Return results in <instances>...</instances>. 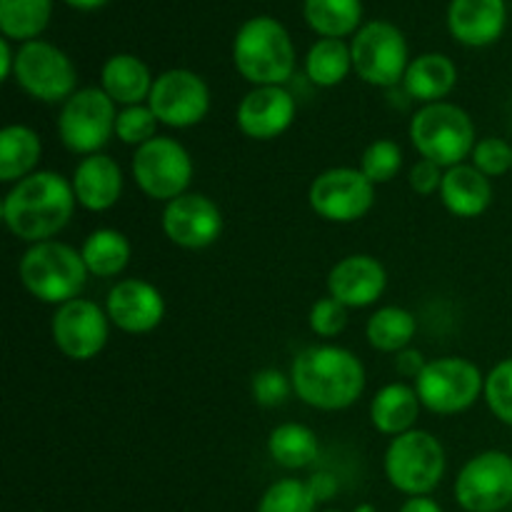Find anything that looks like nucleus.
<instances>
[{
	"instance_id": "f257e3e1",
	"label": "nucleus",
	"mask_w": 512,
	"mask_h": 512,
	"mask_svg": "<svg viewBox=\"0 0 512 512\" xmlns=\"http://www.w3.org/2000/svg\"><path fill=\"white\" fill-rule=\"evenodd\" d=\"M73 183L55 170H38L5 193L0 215L15 238L23 243L53 240L75 213Z\"/></svg>"
},
{
	"instance_id": "f03ea898",
	"label": "nucleus",
	"mask_w": 512,
	"mask_h": 512,
	"mask_svg": "<svg viewBox=\"0 0 512 512\" xmlns=\"http://www.w3.org/2000/svg\"><path fill=\"white\" fill-rule=\"evenodd\" d=\"M290 380L305 405L335 413L358 403L365 390V368L348 348L310 345L295 355Z\"/></svg>"
},
{
	"instance_id": "7ed1b4c3",
	"label": "nucleus",
	"mask_w": 512,
	"mask_h": 512,
	"mask_svg": "<svg viewBox=\"0 0 512 512\" xmlns=\"http://www.w3.org/2000/svg\"><path fill=\"white\" fill-rule=\"evenodd\" d=\"M233 63L255 88L285 85L295 73V45L280 20L255 15L245 20L233 40Z\"/></svg>"
},
{
	"instance_id": "20e7f679",
	"label": "nucleus",
	"mask_w": 512,
	"mask_h": 512,
	"mask_svg": "<svg viewBox=\"0 0 512 512\" xmlns=\"http://www.w3.org/2000/svg\"><path fill=\"white\" fill-rule=\"evenodd\" d=\"M18 275L23 288L35 300L48 305H63L80 298L88 283V268L83 263L80 250L60 240L30 245L18 265Z\"/></svg>"
},
{
	"instance_id": "39448f33",
	"label": "nucleus",
	"mask_w": 512,
	"mask_h": 512,
	"mask_svg": "<svg viewBox=\"0 0 512 512\" xmlns=\"http://www.w3.org/2000/svg\"><path fill=\"white\" fill-rule=\"evenodd\" d=\"M410 143L420 158H428L448 170L463 165L475 148V123L460 105L430 103L420 105L410 120Z\"/></svg>"
},
{
	"instance_id": "423d86ee",
	"label": "nucleus",
	"mask_w": 512,
	"mask_h": 512,
	"mask_svg": "<svg viewBox=\"0 0 512 512\" xmlns=\"http://www.w3.org/2000/svg\"><path fill=\"white\" fill-rule=\"evenodd\" d=\"M445 448L428 430H408L390 440L385 450V475L408 498L430 495L445 475Z\"/></svg>"
},
{
	"instance_id": "0eeeda50",
	"label": "nucleus",
	"mask_w": 512,
	"mask_h": 512,
	"mask_svg": "<svg viewBox=\"0 0 512 512\" xmlns=\"http://www.w3.org/2000/svg\"><path fill=\"white\" fill-rule=\"evenodd\" d=\"M415 390L423 403L435 415H458L478 403L485 390V375L468 358L448 355V358L428 360L423 373L415 380Z\"/></svg>"
},
{
	"instance_id": "6e6552de",
	"label": "nucleus",
	"mask_w": 512,
	"mask_h": 512,
	"mask_svg": "<svg viewBox=\"0 0 512 512\" xmlns=\"http://www.w3.org/2000/svg\"><path fill=\"white\" fill-rule=\"evenodd\" d=\"M353 70L360 80L375 88H395L408 70V40L390 20H370L360 25L350 43Z\"/></svg>"
},
{
	"instance_id": "1a4fd4ad",
	"label": "nucleus",
	"mask_w": 512,
	"mask_h": 512,
	"mask_svg": "<svg viewBox=\"0 0 512 512\" xmlns=\"http://www.w3.org/2000/svg\"><path fill=\"white\" fill-rule=\"evenodd\" d=\"M130 170H133L135 185L150 200L170 203V200L188 193L195 168L193 158L183 143H178L170 135H158V138L135 148Z\"/></svg>"
},
{
	"instance_id": "9d476101",
	"label": "nucleus",
	"mask_w": 512,
	"mask_h": 512,
	"mask_svg": "<svg viewBox=\"0 0 512 512\" xmlns=\"http://www.w3.org/2000/svg\"><path fill=\"white\" fill-rule=\"evenodd\" d=\"M13 78L23 93L40 103H65L78 93V70L73 60L48 40L20 43Z\"/></svg>"
},
{
	"instance_id": "9b49d317",
	"label": "nucleus",
	"mask_w": 512,
	"mask_h": 512,
	"mask_svg": "<svg viewBox=\"0 0 512 512\" xmlns=\"http://www.w3.org/2000/svg\"><path fill=\"white\" fill-rule=\"evenodd\" d=\"M118 108L103 88H80L60 108L58 135L75 155L100 153L115 135Z\"/></svg>"
},
{
	"instance_id": "f8f14e48",
	"label": "nucleus",
	"mask_w": 512,
	"mask_h": 512,
	"mask_svg": "<svg viewBox=\"0 0 512 512\" xmlns=\"http://www.w3.org/2000/svg\"><path fill=\"white\" fill-rule=\"evenodd\" d=\"M308 200L313 213L328 223H355L375 205V183L360 168H330L315 175Z\"/></svg>"
},
{
	"instance_id": "ddd939ff",
	"label": "nucleus",
	"mask_w": 512,
	"mask_h": 512,
	"mask_svg": "<svg viewBox=\"0 0 512 512\" xmlns=\"http://www.w3.org/2000/svg\"><path fill=\"white\" fill-rule=\"evenodd\" d=\"M455 500L465 512H503L512 503V455L485 450L460 470Z\"/></svg>"
},
{
	"instance_id": "4468645a",
	"label": "nucleus",
	"mask_w": 512,
	"mask_h": 512,
	"mask_svg": "<svg viewBox=\"0 0 512 512\" xmlns=\"http://www.w3.org/2000/svg\"><path fill=\"white\" fill-rule=\"evenodd\" d=\"M148 105L160 125L180 130L193 128L208 115L210 88L193 70L170 68L155 78Z\"/></svg>"
},
{
	"instance_id": "2eb2a0df",
	"label": "nucleus",
	"mask_w": 512,
	"mask_h": 512,
	"mask_svg": "<svg viewBox=\"0 0 512 512\" xmlns=\"http://www.w3.org/2000/svg\"><path fill=\"white\" fill-rule=\"evenodd\" d=\"M53 343L65 358L93 360L105 348L110 335V318L105 308L88 298H75L55 308L50 320Z\"/></svg>"
},
{
	"instance_id": "dca6fc26",
	"label": "nucleus",
	"mask_w": 512,
	"mask_h": 512,
	"mask_svg": "<svg viewBox=\"0 0 512 512\" xmlns=\"http://www.w3.org/2000/svg\"><path fill=\"white\" fill-rule=\"evenodd\" d=\"M163 233L178 248H210L223 235V213L208 195L185 193L165 203Z\"/></svg>"
},
{
	"instance_id": "f3484780",
	"label": "nucleus",
	"mask_w": 512,
	"mask_h": 512,
	"mask_svg": "<svg viewBox=\"0 0 512 512\" xmlns=\"http://www.w3.org/2000/svg\"><path fill=\"white\" fill-rule=\"evenodd\" d=\"M105 313L110 323L123 333L145 335L163 323L165 298L148 280L125 278L110 288L105 298Z\"/></svg>"
},
{
	"instance_id": "a211bd4d",
	"label": "nucleus",
	"mask_w": 512,
	"mask_h": 512,
	"mask_svg": "<svg viewBox=\"0 0 512 512\" xmlns=\"http://www.w3.org/2000/svg\"><path fill=\"white\" fill-rule=\"evenodd\" d=\"M298 103L285 85H260L238 105V128L250 140H275L293 125Z\"/></svg>"
},
{
	"instance_id": "6ab92c4d",
	"label": "nucleus",
	"mask_w": 512,
	"mask_h": 512,
	"mask_svg": "<svg viewBox=\"0 0 512 512\" xmlns=\"http://www.w3.org/2000/svg\"><path fill=\"white\" fill-rule=\"evenodd\" d=\"M388 288L383 263L368 253H355L338 260L328 275V295L345 308H368L378 303Z\"/></svg>"
},
{
	"instance_id": "aec40b11",
	"label": "nucleus",
	"mask_w": 512,
	"mask_h": 512,
	"mask_svg": "<svg viewBox=\"0 0 512 512\" xmlns=\"http://www.w3.org/2000/svg\"><path fill=\"white\" fill-rule=\"evenodd\" d=\"M508 8L505 0H450L448 28L458 43L485 48L503 35Z\"/></svg>"
},
{
	"instance_id": "412c9836",
	"label": "nucleus",
	"mask_w": 512,
	"mask_h": 512,
	"mask_svg": "<svg viewBox=\"0 0 512 512\" xmlns=\"http://www.w3.org/2000/svg\"><path fill=\"white\" fill-rule=\"evenodd\" d=\"M73 193L78 205L90 213H105L123 195V170L105 153L88 155L73 170Z\"/></svg>"
},
{
	"instance_id": "4be33fe9",
	"label": "nucleus",
	"mask_w": 512,
	"mask_h": 512,
	"mask_svg": "<svg viewBox=\"0 0 512 512\" xmlns=\"http://www.w3.org/2000/svg\"><path fill=\"white\" fill-rule=\"evenodd\" d=\"M440 200L455 218H480L493 203V183L473 163L445 170Z\"/></svg>"
},
{
	"instance_id": "5701e85b",
	"label": "nucleus",
	"mask_w": 512,
	"mask_h": 512,
	"mask_svg": "<svg viewBox=\"0 0 512 512\" xmlns=\"http://www.w3.org/2000/svg\"><path fill=\"white\" fill-rule=\"evenodd\" d=\"M155 78L150 68L133 53H115L105 60L100 70V88L113 98L115 105H143L148 103Z\"/></svg>"
},
{
	"instance_id": "b1692460",
	"label": "nucleus",
	"mask_w": 512,
	"mask_h": 512,
	"mask_svg": "<svg viewBox=\"0 0 512 512\" xmlns=\"http://www.w3.org/2000/svg\"><path fill=\"white\" fill-rule=\"evenodd\" d=\"M458 83V68L443 53H423L410 60L403 78V90L418 103H443Z\"/></svg>"
},
{
	"instance_id": "393cba45",
	"label": "nucleus",
	"mask_w": 512,
	"mask_h": 512,
	"mask_svg": "<svg viewBox=\"0 0 512 512\" xmlns=\"http://www.w3.org/2000/svg\"><path fill=\"white\" fill-rule=\"evenodd\" d=\"M420 403L415 385L408 383H388L375 393L370 403V423L378 433L398 438V435L415 430L420 418Z\"/></svg>"
},
{
	"instance_id": "a878e982",
	"label": "nucleus",
	"mask_w": 512,
	"mask_h": 512,
	"mask_svg": "<svg viewBox=\"0 0 512 512\" xmlns=\"http://www.w3.org/2000/svg\"><path fill=\"white\" fill-rule=\"evenodd\" d=\"M43 143L40 135L28 125H5L0 130V183H20L28 175L38 173Z\"/></svg>"
},
{
	"instance_id": "bb28decb",
	"label": "nucleus",
	"mask_w": 512,
	"mask_h": 512,
	"mask_svg": "<svg viewBox=\"0 0 512 512\" xmlns=\"http://www.w3.org/2000/svg\"><path fill=\"white\" fill-rule=\"evenodd\" d=\"M130 243L120 230L115 228H98L85 238L80 255L95 278H115L123 273L130 263Z\"/></svg>"
},
{
	"instance_id": "cd10ccee",
	"label": "nucleus",
	"mask_w": 512,
	"mask_h": 512,
	"mask_svg": "<svg viewBox=\"0 0 512 512\" xmlns=\"http://www.w3.org/2000/svg\"><path fill=\"white\" fill-rule=\"evenodd\" d=\"M268 453L275 465L285 470L308 468L318 460V435L303 423H280L268 438Z\"/></svg>"
},
{
	"instance_id": "c85d7f7f",
	"label": "nucleus",
	"mask_w": 512,
	"mask_h": 512,
	"mask_svg": "<svg viewBox=\"0 0 512 512\" xmlns=\"http://www.w3.org/2000/svg\"><path fill=\"white\" fill-rule=\"evenodd\" d=\"M415 333H418V320L400 305H385L375 310L365 325V338L380 353L398 355L400 350L410 348Z\"/></svg>"
},
{
	"instance_id": "c756f323",
	"label": "nucleus",
	"mask_w": 512,
	"mask_h": 512,
	"mask_svg": "<svg viewBox=\"0 0 512 512\" xmlns=\"http://www.w3.org/2000/svg\"><path fill=\"white\" fill-rule=\"evenodd\" d=\"M303 15L320 38L343 40L360 30L363 0H303Z\"/></svg>"
},
{
	"instance_id": "7c9ffc66",
	"label": "nucleus",
	"mask_w": 512,
	"mask_h": 512,
	"mask_svg": "<svg viewBox=\"0 0 512 512\" xmlns=\"http://www.w3.org/2000/svg\"><path fill=\"white\" fill-rule=\"evenodd\" d=\"M353 70L350 45L340 38H320L305 55V75L318 88H335Z\"/></svg>"
},
{
	"instance_id": "2f4dec72",
	"label": "nucleus",
	"mask_w": 512,
	"mask_h": 512,
	"mask_svg": "<svg viewBox=\"0 0 512 512\" xmlns=\"http://www.w3.org/2000/svg\"><path fill=\"white\" fill-rule=\"evenodd\" d=\"M53 0H0V30L3 38L28 43L48 28Z\"/></svg>"
},
{
	"instance_id": "473e14b6",
	"label": "nucleus",
	"mask_w": 512,
	"mask_h": 512,
	"mask_svg": "<svg viewBox=\"0 0 512 512\" xmlns=\"http://www.w3.org/2000/svg\"><path fill=\"white\" fill-rule=\"evenodd\" d=\"M318 498L308 480L285 478L270 485L258 503V512H315Z\"/></svg>"
},
{
	"instance_id": "72a5a7b5",
	"label": "nucleus",
	"mask_w": 512,
	"mask_h": 512,
	"mask_svg": "<svg viewBox=\"0 0 512 512\" xmlns=\"http://www.w3.org/2000/svg\"><path fill=\"white\" fill-rule=\"evenodd\" d=\"M403 168V148L390 138H378L365 148L360 158V170L368 175L370 183H390Z\"/></svg>"
},
{
	"instance_id": "f704fd0d",
	"label": "nucleus",
	"mask_w": 512,
	"mask_h": 512,
	"mask_svg": "<svg viewBox=\"0 0 512 512\" xmlns=\"http://www.w3.org/2000/svg\"><path fill=\"white\" fill-rule=\"evenodd\" d=\"M160 120L150 110L148 103L143 105H128V108L118 110V120H115V135L123 140L125 145H145L148 140L158 138Z\"/></svg>"
},
{
	"instance_id": "c9c22d12",
	"label": "nucleus",
	"mask_w": 512,
	"mask_h": 512,
	"mask_svg": "<svg viewBox=\"0 0 512 512\" xmlns=\"http://www.w3.org/2000/svg\"><path fill=\"white\" fill-rule=\"evenodd\" d=\"M483 398L490 413L512 428V358L498 363L485 375Z\"/></svg>"
},
{
	"instance_id": "e433bc0d",
	"label": "nucleus",
	"mask_w": 512,
	"mask_h": 512,
	"mask_svg": "<svg viewBox=\"0 0 512 512\" xmlns=\"http://www.w3.org/2000/svg\"><path fill=\"white\" fill-rule=\"evenodd\" d=\"M470 163L488 178H500L512 170V145L508 140L495 138V135L478 140L473 155H470Z\"/></svg>"
},
{
	"instance_id": "4c0bfd02",
	"label": "nucleus",
	"mask_w": 512,
	"mask_h": 512,
	"mask_svg": "<svg viewBox=\"0 0 512 512\" xmlns=\"http://www.w3.org/2000/svg\"><path fill=\"white\" fill-rule=\"evenodd\" d=\"M348 310L343 303H338L335 298H320L315 300L313 308H310L308 323L318 338H338L345 328H348Z\"/></svg>"
},
{
	"instance_id": "58836bf2",
	"label": "nucleus",
	"mask_w": 512,
	"mask_h": 512,
	"mask_svg": "<svg viewBox=\"0 0 512 512\" xmlns=\"http://www.w3.org/2000/svg\"><path fill=\"white\" fill-rule=\"evenodd\" d=\"M250 390H253L255 403L263 405V408H278V405H283L290 398V393H295L293 380L285 373H280L278 368L258 370L253 375Z\"/></svg>"
},
{
	"instance_id": "ea45409f",
	"label": "nucleus",
	"mask_w": 512,
	"mask_h": 512,
	"mask_svg": "<svg viewBox=\"0 0 512 512\" xmlns=\"http://www.w3.org/2000/svg\"><path fill=\"white\" fill-rule=\"evenodd\" d=\"M445 170L438 163L428 158H420L418 163L410 168V188L418 195H435L440 193V185H443Z\"/></svg>"
},
{
	"instance_id": "a19ab883",
	"label": "nucleus",
	"mask_w": 512,
	"mask_h": 512,
	"mask_svg": "<svg viewBox=\"0 0 512 512\" xmlns=\"http://www.w3.org/2000/svg\"><path fill=\"white\" fill-rule=\"evenodd\" d=\"M425 365H428V360H425V355L420 353V350L405 348L395 355V370H398L403 378L418 380V375L423 373Z\"/></svg>"
},
{
	"instance_id": "79ce46f5",
	"label": "nucleus",
	"mask_w": 512,
	"mask_h": 512,
	"mask_svg": "<svg viewBox=\"0 0 512 512\" xmlns=\"http://www.w3.org/2000/svg\"><path fill=\"white\" fill-rule=\"evenodd\" d=\"M310 490L318 498V503H325V500H333V495L338 493V480L330 473H315L313 478L308 480Z\"/></svg>"
},
{
	"instance_id": "37998d69",
	"label": "nucleus",
	"mask_w": 512,
	"mask_h": 512,
	"mask_svg": "<svg viewBox=\"0 0 512 512\" xmlns=\"http://www.w3.org/2000/svg\"><path fill=\"white\" fill-rule=\"evenodd\" d=\"M15 53L18 50L10 48V40L3 38L0 40V78L10 80L15 73Z\"/></svg>"
},
{
	"instance_id": "c03bdc74",
	"label": "nucleus",
	"mask_w": 512,
	"mask_h": 512,
	"mask_svg": "<svg viewBox=\"0 0 512 512\" xmlns=\"http://www.w3.org/2000/svg\"><path fill=\"white\" fill-rule=\"evenodd\" d=\"M400 512H443V508L433 498H428V495H420V498L405 500Z\"/></svg>"
},
{
	"instance_id": "a18cd8bd",
	"label": "nucleus",
	"mask_w": 512,
	"mask_h": 512,
	"mask_svg": "<svg viewBox=\"0 0 512 512\" xmlns=\"http://www.w3.org/2000/svg\"><path fill=\"white\" fill-rule=\"evenodd\" d=\"M68 5H73V8L78 10H95V8H103L108 0H65Z\"/></svg>"
},
{
	"instance_id": "49530a36",
	"label": "nucleus",
	"mask_w": 512,
	"mask_h": 512,
	"mask_svg": "<svg viewBox=\"0 0 512 512\" xmlns=\"http://www.w3.org/2000/svg\"><path fill=\"white\" fill-rule=\"evenodd\" d=\"M355 512H375V508H373V505L365 503V505H360V508H355Z\"/></svg>"
}]
</instances>
